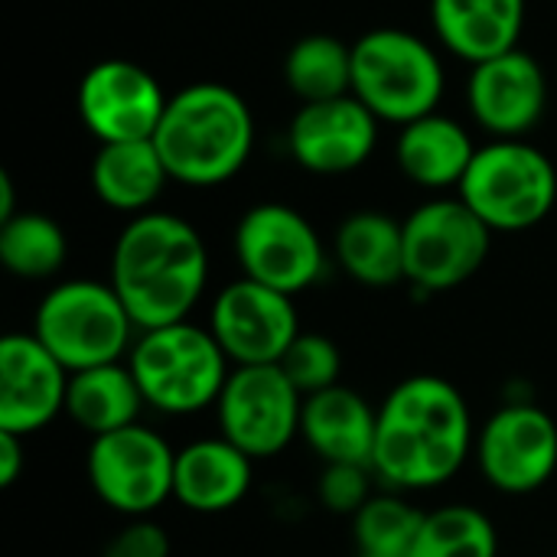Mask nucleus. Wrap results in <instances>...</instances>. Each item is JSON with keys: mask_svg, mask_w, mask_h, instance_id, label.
Instances as JSON below:
<instances>
[{"mask_svg": "<svg viewBox=\"0 0 557 557\" xmlns=\"http://www.w3.org/2000/svg\"><path fill=\"white\" fill-rule=\"evenodd\" d=\"M476 424L467 398L444 375H408L379 405L372 473L395 493L450 483L473 457Z\"/></svg>", "mask_w": 557, "mask_h": 557, "instance_id": "nucleus-1", "label": "nucleus"}, {"mask_svg": "<svg viewBox=\"0 0 557 557\" xmlns=\"http://www.w3.org/2000/svg\"><path fill=\"white\" fill-rule=\"evenodd\" d=\"M111 287L137 333L189 320L209 284V248L193 222L150 209L127 219L111 248Z\"/></svg>", "mask_w": 557, "mask_h": 557, "instance_id": "nucleus-2", "label": "nucleus"}, {"mask_svg": "<svg viewBox=\"0 0 557 557\" xmlns=\"http://www.w3.org/2000/svg\"><path fill=\"white\" fill-rule=\"evenodd\" d=\"M153 147L173 183L212 189L235 180L255 150V114L222 82H193L170 95Z\"/></svg>", "mask_w": 557, "mask_h": 557, "instance_id": "nucleus-3", "label": "nucleus"}, {"mask_svg": "<svg viewBox=\"0 0 557 557\" xmlns=\"http://www.w3.org/2000/svg\"><path fill=\"white\" fill-rule=\"evenodd\" d=\"M127 366L147 408L170 418L215 408L228 372L235 369L209 326L193 320L140 330L127 352Z\"/></svg>", "mask_w": 557, "mask_h": 557, "instance_id": "nucleus-4", "label": "nucleus"}, {"mask_svg": "<svg viewBox=\"0 0 557 557\" xmlns=\"http://www.w3.org/2000/svg\"><path fill=\"white\" fill-rule=\"evenodd\" d=\"M447 88L437 46L401 26H379L352 42V95L388 124L434 114Z\"/></svg>", "mask_w": 557, "mask_h": 557, "instance_id": "nucleus-5", "label": "nucleus"}, {"mask_svg": "<svg viewBox=\"0 0 557 557\" xmlns=\"http://www.w3.org/2000/svg\"><path fill=\"white\" fill-rule=\"evenodd\" d=\"M72 375L111 362H124L137 326L121 304L111 281H59L52 284L36 313L29 330Z\"/></svg>", "mask_w": 557, "mask_h": 557, "instance_id": "nucleus-6", "label": "nucleus"}, {"mask_svg": "<svg viewBox=\"0 0 557 557\" xmlns=\"http://www.w3.org/2000/svg\"><path fill=\"white\" fill-rule=\"evenodd\" d=\"M457 196L493 235L529 232L557 206V163L529 140H490L476 150Z\"/></svg>", "mask_w": 557, "mask_h": 557, "instance_id": "nucleus-7", "label": "nucleus"}, {"mask_svg": "<svg viewBox=\"0 0 557 557\" xmlns=\"http://www.w3.org/2000/svg\"><path fill=\"white\" fill-rule=\"evenodd\" d=\"M405 225V281L421 294L463 287L490 258L493 228L460 199L437 196L421 202Z\"/></svg>", "mask_w": 557, "mask_h": 557, "instance_id": "nucleus-8", "label": "nucleus"}, {"mask_svg": "<svg viewBox=\"0 0 557 557\" xmlns=\"http://www.w3.org/2000/svg\"><path fill=\"white\" fill-rule=\"evenodd\" d=\"M85 473L95 496L124 519H150L173 499L176 450L163 434L140 421L101 437H91Z\"/></svg>", "mask_w": 557, "mask_h": 557, "instance_id": "nucleus-9", "label": "nucleus"}, {"mask_svg": "<svg viewBox=\"0 0 557 557\" xmlns=\"http://www.w3.org/2000/svg\"><path fill=\"white\" fill-rule=\"evenodd\" d=\"M242 277L287 297L313 287L326 271V245L313 222L287 202L251 206L232 238Z\"/></svg>", "mask_w": 557, "mask_h": 557, "instance_id": "nucleus-10", "label": "nucleus"}, {"mask_svg": "<svg viewBox=\"0 0 557 557\" xmlns=\"http://www.w3.org/2000/svg\"><path fill=\"white\" fill-rule=\"evenodd\" d=\"M304 395L281 366H235L215 401L219 434L251 460H271L300 437Z\"/></svg>", "mask_w": 557, "mask_h": 557, "instance_id": "nucleus-11", "label": "nucleus"}, {"mask_svg": "<svg viewBox=\"0 0 557 557\" xmlns=\"http://www.w3.org/2000/svg\"><path fill=\"white\" fill-rule=\"evenodd\" d=\"M473 460L496 493H539L557 473V421L532 401H509L476 428Z\"/></svg>", "mask_w": 557, "mask_h": 557, "instance_id": "nucleus-12", "label": "nucleus"}, {"mask_svg": "<svg viewBox=\"0 0 557 557\" xmlns=\"http://www.w3.org/2000/svg\"><path fill=\"white\" fill-rule=\"evenodd\" d=\"M206 326L232 366H277L304 333L294 297L248 277L225 284L212 297Z\"/></svg>", "mask_w": 557, "mask_h": 557, "instance_id": "nucleus-13", "label": "nucleus"}, {"mask_svg": "<svg viewBox=\"0 0 557 557\" xmlns=\"http://www.w3.org/2000/svg\"><path fill=\"white\" fill-rule=\"evenodd\" d=\"M166 101L157 75L131 59L95 62L75 91L78 117L98 144L153 140Z\"/></svg>", "mask_w": 557, "mask_h": 557, "instance_id": "nucleus-14", "label": "nucleus"}, {"mask_svg": "<svg viewBox=\"0 0 557 557\" xmlns=\"http://www.w3.org/2000/svg\"><path fill=\"white\" fill-rule=\"evenodd\" d=\"M552 85L542 62L522 46L470 65L467 108L493 140H525L545 117Z\"/></svg>", "mask_w": 557, "mask_h": 557, "instance_id": "nucleus-15", "label": "nucleus"}, {"mask_svg": "<svg viewBox=\"0 0 557 557\" xmlns=\"http://www.w3.org/2000/svg\"><path fill=\"white\" fill-rule=\"evenodd\" d=\"M379 124L356 95L310 101L287 124V150L313 176H343L369 163L379 147Z\"/></svg>", "mask_w": 557, "mask_h": 557, "instance_id": "nucleus-16", "label": "nucleus"}, {"mask_svg": "<svg viewBox=\"0 0 557 557\" xmlns=\"http://www.w3.org/2000/svg\"><path fill=\"white\" fill-rule=\"evenodd\" d=\"M72 372L33 336L7 333L0 339V431L39 434L65 414Z\"/></svg>", "mask_w": 557, "mask_h": 557, "instance_id": "nucleus-17", "label": "nucleus"}, {"mask_svg": "<svg viewBox=\"0 0 557 557\" xmlns=\"http://www.w3.org/2000/svg\"><path fill=\"white\" fill-rule=\"evenodd\" d=\"M255 463L242 447L215 437H199L176 450L173 499L196 516H219L235 509L255 480Z\"/></svg>", "mask_w": 557, "mask_h": 557, "instance_id": "nucleus-18", "label": "nucleus"}, {"mask_svg": "<svg viewBox=\"0 0 557 557\" xmlns=\"http://www.w3.org/2000/svg\"><path fill=\"white\" fill-rule=\"evenodd\" d=\"M529 0H431V26L444 52L476 65L519 49Z\"/></svg>", "mask_w": 557, "mask_h": 557, "instance_id": "nucleus-19", "label": "nucleus"}, {"mask_svg": "<svg viewBox=\"0 0 557 557\" xmlns=\"http://www.w3.org/2000/svg\"><path fill=\"white\" fill-rule=\"evenodd\" d=\"M476 150L480 147L463 121L434 111L398 127L395 163L408 183L431 193H444L460 189Z\"/></svg>", "mask_w": 557, "mask_h": 557, "instance_id": "nucleus-20", "label": "nucleus"}, {"mask_svg": "<svg viewBox=\"0 0 557 557\" xmlns=\"http://www.w3.org/2000/svg\"><path fill=\"white\" fill-rule=\"evenodd\" d=\"M375 431H379V408L369 405L349 385H333L320 395L304 398L300 441L323 463L372 467Z\"/></svg>", "mask_w": 557, "mask_h": 557, "instance_id": "nucleus-21", "label": "nucleus"}, {"mask_svg": "<svg viewBox=\"0 0 557 557\" xmlns=\"http://www.w3.org/2000/svg\"><path fill=\"white\" fill-rule=\"evenodd\" d=\"M333 255L356 284L395 287L405 281V225L379 209L349 212L333 235Z\"/></svg>", "mask_w": 557, "mask_h": 557, "instance_id": "nucleus-22", "label": "nucleus"}, {"mask_svg": "<svg viewBox=\"0 0 557 557\" xmlns=\"http://www.w3.org/2000/svg\"><path fill=\"white\" fill-rule=\"evenodd\" d=\"M91 193L114 212L144 215L163 196L170 173L153 147V140H127V144H101L91 160Z\"/></svg>", "mask_w": 557, "mask_h": 557, "instance_id": "nucleus-23", "label": "nucleus"}, {"mask_svg": "<svg viewBox=\"0 0 557 557\" xmlns=\"http://www.w3.org/2000/svg\"><path fill=\"white\" fill-rule=\"evenodd\" d=\"M147 408L140 385L124 362L98 366L75 372L69 379V395H65V418L78 424L88 437H101L121 428L137 424L140 411Z\"/></svg>", "mask_w": 557, "mask_h": 557, "instance_id": "nucleus-24", "label": "nucleus"}, {"mask_svg": "<svg viewBox=\"0 0 557 557\" xmlns=\"http://www.w3.org/2000/svg\"><path fill=\"white\" fill-rule=\"evenodd\" d=\"M284 85L300 104L352 95V46L330 33L297 39L284 55Z\"/></svg>", "mask_w": 557, "mask_h": 557, "instance_id": "nucleus-25", "label": "nucleus"}, {"mask_svg": "<svg viewBox=\"0 0 557 557\" xmlns=\"http://www.w3.org/2000/svg\"><path fill=\"white\" fill-rule=\"evenodd\" d=\"M69 258V238L62 225L33 209H20L0 222V264L20 281H49Z\"/></svg>", "mask_w": 557, "mask_h": 557, "instance_id": "nucleus-26", "label": "nucleus"}, {"mask_svg": "<svg viewBox=\"0 0 557 557\" xmlns=\"http://www.w3.org/2000/svg\"><path fill=\"white\" fill-rule=\"evenodd\" d=\"M411 557H499V532L483 509L450 503L424 512Z\"/></svg>", "mask_w": 557, "mask_h": 557, "instance_id": "nucleus-27", "label": "nucleus"}, {"mask_svg": "<svg viewBox=\"0 0 557 557\" xmlns=\"http://www.w3.org/2000/svg\"><path fill=\"white\" fill-rule=\"evenodd\" d=\"M424 512L414 509L405 493H375L352 516V542L359 557H411Z\"/></svg>", "mask_w": 557, "mask_h": 557, "instance_id": "nucleus-28", "label": "nucleus"}, {"mask_svg": "<svg viewBox=\"0 0 557 557\" xmlns=\"http://www.w3.org/2000/svg\"><path fill=\"white\" fill-rule=\"evenodd\" d=\"M277 366L284 369V375L294 382V388L304 398L320 395L333 385H343L339 382V372H343L339 346L323 333H300Z\"/></svg>", "mask_w": 557, "mask_h": 557, "instance_id": "nucleus-29", "label": "nucleus"}, {"mask_svg": "<svg viewBox=\"0 0 557 557\" xmlns=\"http://www.w3.org/2000/svg\"><path fill=\"white\" fill-rule=\"evenodd\" d=\"M375 473L366 463H323L317 496L333 516H356L375 496Z\"/></svg>", "mask_w": 557, "mask_h": 557, "instance_id": "nucleus-30", "label": "nucleus"}, {"mask_svg": "<svg viewBox=\"0 0 557 557\" xmlns=\"http://www.w3.org/2000/svg\"><path fill=\"white\" fill-rule=\"evenodd\" d=\"M101 557H170V535L153 519H127Z\"/></svg>", "mask_w": 557, "mask_h": 557, "instance_id": "nucleus-31", "label": "nucleus"}, {"mask_svg": "<svg viewBox=\"0 0 557 557\" xmlns=\"http://www.w3.org/2000/svg\"><path fill=\"white\" fill-rule=\"evenodd\" d=\"M23 444H26V437L0 431V486H13L20 480V473L26 467Z\"/></svg>", "mask_w": 557, "mask_h": 557, "instance_id": "nucleus-32", "label": "nucleus"}, {"mask_svg": "<svg viewBox=\"0 0 557 557\" xmlns=\"http://www.w3.org/2000/svg\"><path fill=\"white\" fill-rule=\"evenodd\" d=\"M20 209H16V189H13V176L10 173H0V222L13 219Z\"/></svg>", "mask_w": 557, "mask_h": 557, "instance_id": "nucleus-33", "label": "nucleus"}, {"mask_svg": "<svg viewBox=\"0 0 557 557\" xmlns=\"http://www.w3.org/2000/svg\"><path fill=\"white\" fill-rule=\"evenodd\" d=\"M555 85H557V65H555Z\"/></svg>", "mask_w": 557, "mask_h": 557, "instance_id": "nucleus-34", "label": "nucleus"}, {"mask_svg": "<svg viewBox=\"0 0 557 557\" xmlns=\"http://www.w3.org/2000/svg\"><path fill=\"white\" fill-rule=\"evenodd\" d=\"M555 557H557V552H555Z\"/></svg>", "mask_w": 557, "mask_h": 557, "instance_id": "nucleus-35", "label": "nucleus"}]
</instances>
